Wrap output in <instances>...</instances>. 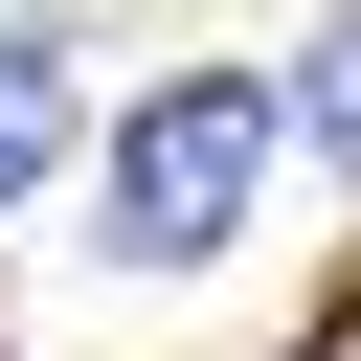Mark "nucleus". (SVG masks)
I'll list each match as a JSON object with an SVG mask.
<instances>
[{"instance_id": "obj_1", "label": "nucleus", "mask_w": 361, "mask_h": 361, "mask_svg": "<svg viewBox=\"0 0 361 361\" xmlns=\"http://www.w3.org/2000/svg\"><path fill=\"white\" fill-rule=\"evenodd\" d=\"M271 135H293L271 68H180V90H135V113H113V248H135V271H203V248L271 203Z\"/></svg>"}, {"instance_id": "obj_3", "label": "nucleus", "mask_w": 361, "mask_h": 361, "mask_svg": "<svg viewBox=\"0 0 361 361\" xmlns=\"http://www.w3.org/2000/svg\"><path fill=\"white\" fill-rule=\"evenodd\" d=\"M293 135H316V158H338V180H361V0H338V23H316V45H293Z\"/></svg>"}, {"instance_id": "obj_2", "label": "nucleus", "mask_w": 361, "mask_h": 361, "mask_svg": "<svg viewBox=\"0 0 361 361\" xmlns=\"http://www.w3.org/2000/svg\"><path fill=\"white\" fill-rule=\"evenodd\" d=\"M45 158H68V45L0 23V203H45Z\"/></svg>"}]
</instances>
